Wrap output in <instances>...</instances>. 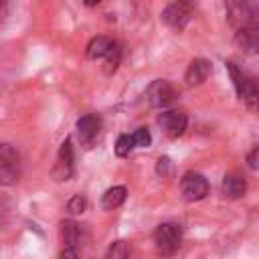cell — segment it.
<instances>
[{"instance_id":"6da1fadb","label":"cell","mask_w":259,"mask_h":259,"mask_svg":"<svg viewBox=\"0 0 259 259\" xmlns=\"http://www.w3.org/2000/svg\"><path fill=\"white\" fill-rule=\"evenodd\" d=\"M227 69H229V73H231L233 85H235V89H237V95H239L251 109H257V111H259V79L245 75L243 71H239V69L235 67V63H227Z\"/></svg>"},{"instance_id":"7a4b0ae2","label":"cell","mask_w":259,"mask_h":259,"mask_svg":"<svg viewBox=\"0 0 259 259\" xmlns=\"http://www.w3.org/2000/svg\"><path fill=\"white\" fill-rule=\"evenodd\" d=\"M180 239H182V229L176 223H162L154 233L156 249L164 255H172L178 249Z\"/></svg>"},{"instance_id":"3957f363","label":"cell","mask_w":259,"mask_h":259,"mask_svg":"<svg viewBox=\"0 0 259 259\" xmlns=\"http://www.w3.org/2000/svg\"><path fill=\"white\" fill-rule=\"evenodd\" d=\"M259 6L255 0H231L229 4V20L239 28L247 24H257Z\"/></svg>"},{"instance_id":"277c9868","label":"cell","mask_w":259,"mask_h":259,"mask_svg":"<svg viewBox=\"0 0 259 259\" xmlns=\"http://www.w3.org/2000/svg\"><path fill=\"white\" fill-rule=\"evenodd\" d=\"M176 95H178L176 87L170 81H164V79L152 81L146 89V99L152 107H166L168 103H172L176 99Z\"/></svg>"},{"instance_id":"5b68a950","label":"cell","mask_w":259,"mask_h":259,"mask_svg":"<svg viewBox=\"0 0 259 259\" xmlns=\"http://www.w3.org/2000/svg\"><path fill=\"white\" fill-rule=\"evenodd\" d=\"M208 180L198 174V172H186L180 180V190H182V196L188 200V202H196V200H202L206 194H208Z\"/></svg>"},{"instance_id":"8992f818","label":"cell","mask_w":259,"mask_h":259,"mask_svg":"<svg viewBox=\"0 0 259 259\" xmlns=\"http://www.w3.org/2000/svg\"><path fill=\"white\" fill-rule=\"evenodd\" d=\"M18 180V154L10 144H0V184Z\"/></svg>"},{"instance_id":"52a82bcc","label":"cell","mask_w":259,"mask_h":259,"mask_svg":"<svg viewBox=\"0 0 259 259\" xmlns=\"http://www.w3.org/2000/svg\"><path fill=\"white\" fill-rule=\"evenodd\" d=\"M156 121H158V125L164 130V134H168L170 138H178V136H182L184 130H186V123H188L186 115H184L182 111H178V109L162 111V113L158 115Z\"/></svg>"},{"instance_id":"ba28073f","label":"cell","mask_w":259,"mask_h":259,"mask_svg":"<svg viewBox=\"0 0 259 259\" xmlns=\"http://www.w3.org/2000/svg\"><path fill=\"white\" fill-rule=\"evenodd\" d=\"M73 146H71V140L67 138L61 148H59V156H57V162H55V168H53V176L57 180H69L71 174H73Z\"/></svg>"},{"instance_id":"9c48e42d","label":"cell","mask_w":259,"mask_h":259,"mask_svg":"<svg viewBox=\"0 0 259 259\" xmlns=\"http://www.w3.org/2000/svg\"><path fill=\"white\" fill-rule=\"evenodd\" d=\"M235 42L243 53L257 55L259 53V24L239 26L235 32Z\"/></svg>"},{"instance_id":"30bf717a","label":"cell","mask_w":259,"mask_h":259,"mask_svg":"<svg viewBox=\"0 0 259 259\" xmlns=\"http://www.w3.org/2000/svg\"><path fill=\"white\" fill-rule=\"evenodd\" d=\"M99 130H101V119L93 113L89 115H83L79 121H77V134H79V140L85 148H91L99 136Z\"/></svg>"},{"instance_id":"8fae6325","label":"cell","mask_w":259,"mask_h":259,"mask_svg":"<svg viewBox=\"0 0 259 259\" xmlns=\"http://www.w3.org/2000/svg\"><path fill=\"white\" fill-rule=\"evenodd\" d=\"M162 20H164L170 28L182 30V28L188 24V20H190V10L186 8L184 2H174V4H170V6L164 8Z\"/></svg>"},{"instance_id":"7c38bea8","label":"cell","mask_w":259,"mask_h":259,"mask_svg":"<svg viewBox=\"0 0 259 259\" xmlns=\"http://www.w3.org/2000/svg\"><path fill=\"white\" fill-rule=\"evenodd\" d=\"M208 75H210V63H208L206 59H194V61L188 65L186 73H184V81H186V85L192 87V85L204 83Z\"/></svg>"},{"instance_id":"4fadbf2b","label":"cell","mask_w":259,"mask_h":259,"mask_svg":"<svg viewBox=\"0 0 259 259\" xmlns=\"http://www.w3.org/2000/svg\"><path fill=\"white\" fill-rule=\"evenodd\" d=\"M247 192V180L241 174H227L223 178V194L229 198H241Z\"/></svg>"},{"instance_id":"5bb4252c","label":"cell","mask_w":259,"mask_h":259,"mask_svg":"<svg viewBox=\"0 0 259 259\" xmlns=\"http://www.w3.org/2000/svg\"><path fill=\"white\" fill-rule=\"evenodd\" d=\"M125 196H127V188H125V186H113V188H107L105 194L101 196V206H103L105 210H113V208H117V206L123 204Z\"/></svg>"},{"instance_id":"9a60e30c","label":"cell","mask_w":259,"mask_h":259,"mask_svg":"<svg viewBox=\"0 0 259 259\" xmlns=\"http://www.w3.org/2000/svg\"><path fill=\"white\" fill-rule=\"evenodd\" d=\"M61 235H63V241H65V247H79L81 243V237H83V231H81V225H77L75 221H63L61 223Z\"/></svg>"},{"instance_id":"2e32d148","label":"cell","mask_w":259,"mask_h":259,"mask_svg":"<svg viewBox=\"0 0 259 259\" xmlns=\"http://www.w3.org/2000/svg\"><path fill=\"white\" fill-rule=\"evenodd\" d=\"M121 55H123L121 45H119L117 40H111V45H109L107 53L103 55V61H105L103 69H105V73H107V75H111V73L119 67V63H121Z\"/></svg>"},{"instance_id":"e0dca14e","label":"cell","mask_w":259,"mask_h":259,"mask_svg":"<svg viewBox=\"0 0 259 259\" xmlns=\"http://www.w3.org/2000/svg\"><path fill=\"white\" fill-rule=\"evenodd\" d=\"M109 45H111V38H107V36H95V38H91L89 40V45H87V57L89 59H103V55L107 53V49H109Z\"/></svg>"},{"instance_id":"ac0fdd59","label":"cell","mask_w":259,"mask_h":259,"mask_svg":"<svg viewBox=\"0 0 259 259\" xmlns=\"http://www.w3.org/2000/svg\"><path fill=\"white\" fill-rule=\"evenodd\" d=\"M134 148H136V146H134L132 134H121V136L117 138V142H115V154H117L119 158L130 156V152H132Z\"/></svg>"},{"instance_id":"d6986e66","label":"cell","mask_w":259,"mask_h":259,"mask_svg":"<svg viewBox=\"0 0 259 259\" xmlns=\"http://www.w3.org/2000/svg\"><path fill=\"white\" fill-rule=\"evenodd\" d=\"M105 255H107L109 259H123V257L130 255V247H127L125 241H115V243L109 247V251H107Z\"/></svg>"},{"instance_id":"ffe728a7","label":"cell","mask_w":259,"mask_h":259,"mask_svg":"<svg viewBox=\"0 0 259 259\" xmlns=\"http://www.w3.org/2000/svg\"><path fill=\"white\" fill-rule=\"evenodd\" d=\"M85 208H87V200H85L81 194H75V196L67 202V210H69L71 214H81V212H85Z\"/></svg>"},{"instance_id":"44dd1931","label":"cell","mask_w":259,"mask_h":259,"mask_svg":"<svg viewBox=\"0 0 259 259\" xmlns=\"http://www.w3.org/2000/svg\"><path fill=\"white\" fill-rule=\"evenodd\" d=\"M132 140H134V146L146 148V146H150V142H152V136H150V132H148L146 127H138V130L132 134Z\"/></svg>"},{"instance_id":"7402d4cb","label":"cell","mask_w":259,"mask_h":259,"mask_svg":"<svg viewBox=\"0 0 259 259\" xmlns=\"http://www.w3.org/2000/svg\"><path fill=\"white\" fill-rule=\"evenodd\" d=\"M170 170H172V162H170V158H166V156L160 158L158 164H156V172H158L160 176H168Z\"/></svg>"},{"instance_id":"603a6c76","label":"cell","mask_w":259,"mask_h":259,"mask_svg":"<svg viewBox=\"0 0 259 259\" xmlns=\"http://www.w3.org/2000/svg\"><path fill=\"white\" fill-rule=\"evenodd\" d=\"M247 166L251 170H259V146H255L249 154H247Z\"/></svg>"},{"instance_id":"cb8c5ba5","label":"cell","mask_w":259,"mask_h":259,"mask_svg":"<svg viewBox=\"0 0 259 259\" xmlns=\"http://www.w3.org/2000/svg\"><path fill=\"white\" fill-rule=\"evenodd\" d=\"M6 219H8V202L0 198V227L6 223Z\"/></svg>"},{"instance_id":"d4e9b609","label":"cell","mask_w":259,"mask_h":259,"mask_svg":"<svg viewBox=\"0 0 259 259\" xmlns=\"http://www.w3.org/2000/svg\"><path fill=\"white\" fill-rule=\"evenodd\" d=\"M83 2H85L87 6H95V4H99L101 0H83Z\"/></svg>"},{"instance_id":"484cf974","label":"cell","mask_w":259,"mask_h":259,"mask_svg":"<svg viewBox=\"0 0 259 259\" xmlns=\"http://www.w3.org/2000/svg\"><path fill=\"white\" fill-rule=\"evenodd\" d=\"M6 2H8V0H0V14H2V10H4V6H6Z\"/></svg>"},{"instance_id":"4316f807","label":"cell","mask_w":259,"mask_h":259,"mask_svg":"<svg viewBox=\"0 0 259 259\" xmlns=\"http://www.w3.org/2000/svg\"><path fill=\"white\" fill-rule=\"evenodd\" d=\"M182 2H184V4H190V2H192V0H182Z\"/></svg>"}]
</instances>
